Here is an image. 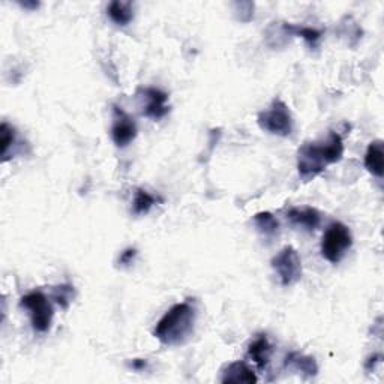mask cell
I'll list each match as a JSON object with an SVG mask.
<instances>
[{
  "label": "cell",
  "mask_w": 384,
  "mask_h": 384,
  "mask_svg": "<svg viewBox=\"0 0 384 384\" xmlns=\"http://www.w3.org/2000/svg\"><path fill=\"white\" fill-rule=\"evenodd\" d=\"M344 157V141L338 133H331L324 141L305 143L298 152V170L303 180H312L327 166L336 164Z\"/></svg>",
  "instance_id": "1"
},
{
  "label": "cell",
  "mask_w": 384,
  "mask_h": 384,
  "mask_svg": "<svg viewBox=\"0 0 384 384\" xmlns=\"http://www.w3.org/2000/svg\"><path fill=\"white\" fill-rule=\"evenodd\" d=\"M197 310L191 302L173 305L153 329V336L164 345H182L194 333Z\"/></svg>",
  "instance_id": "2"
},
{
  "label": "cell",
  "mask_w": 384,
  "mask_h": 384,
  "mask_svg": "<svg viewBox=\"0 0 384 384\" xmlns=\"http://www.w3.org/2000/svg\"><path fill=\"white\" fill-rule=\"evenodd\" d=\"M351 246H353V234L345 224L335 221L327 227L322 240V256L329 263L332 265L341 263Z\"/></svg>",
  "instance_id": "3"
},
{
  "label": "cell",
  "mask_w": 384,
  "mask_h": 384,
  "mask_svg": "<svg viewBox=\"0 0 384 384\" xmlns=\"http://www.w3.org/2000/svg\"><path fill=\"white\" fill-rule=\"evenodd\" d=\"M257 120L263 131L278 137L291 135L294 128V120L290 108L279 98L273 100L266 110H263Z\"/></svg>",
  "instance_id": "4"
},
{
  "label": "cell",
  "mask_w": 384,
  "mask_h": 384,
  "mask_svg": "<svg viewBox=\"0 0 384 384\" xmlns=\"http://www.w3.org/2000/svg\"><path fill=\"white\" fill-rule=\"evenodd\" d=\"M20 306L29 311L34 331L38 333H47L53 323V305L46 294L39 290L25 294L20 300Z\"/></svg>",
  "instance_id": "5"
},
{
  "label": "cell",
  "mask_w": 384,
  "mask_h": 384,
  "mask_svg": "<svg viewBox=\"0 0 384 384\" xmlns=\"http://www.w3.org/2000/svg\"><path fill=\"white\" fill-rule=\"evenodd\" d=\"M272 267L284 287H291V285H296L302 279V260L299 252L293 246L282 248L272 258Z\"/></svg>",
  "instance_id": "6"
},
{
  "label": "cell",
  "mask_w": 384,
  "mask_h": 384,
  "mask_svg": "<svg viewBox=\"0 0 384 384\" xmlns=\"http://www.w3.org/2000/svg\"><path fill=\"white\" fill-rule=\"evenodd\" d=\"M137 137V125L133 116H129L125 110L113 107V125L112 138L117 147H126Z\"/></svg>",
  "instance_id": "7"
},
{
  "label": "cell",
  "mask_w": 384,
  "mask_h": 384,
  "mask_svg": "<svg viewBox=\"0 0 384 384\" xmlns=\"http://www.w3.org/2000/svg\"><path fill=\"white\" fill-rule=\"evenodd\" d=\"M143 101L146 104L143 105V114L152 120H161L166 117L170 112L168 105V95L162 92L157 87H145V89L138 91Z\"/></svg>",
  "instance_id": "8"
},
{
  "label": "cell",
  "mask_w": 384,
  "mask_h": 384,
  "mask_svg": "<svg viewBox=\"0 0 384 384\" xmlns=\"http://www.w3.org/2000/svg\"><path fill=\"white\" fill-rule=\"evenodd\" d=\"M289 221L306 232H315L322 224V215L315 207H293L287 212Z\"/></svg>",
  "instance_id": "9"
},
{
  "label": "cell",
  "mask_w": 384,
  "mask_h": 384,
  "mask_svg": "<svg viewBox=\"0 0 384 384\" xmlns=\"http://www.w3.org/2000/svg\"><path fill=\"white\" fill-rule=\"evenodd\" d=\"M221 381L224 384H254L258 381L256 372L252 371L245 362H233L224 368L223 371V377Z\"/></svg>",
  "instance_id": "10"
},
{
  "label": "cell",
  "mask_w": 384,
  "mask_h": 384,
  "mask_svg": "<svg viewBox=\"0 0 384 384\" xmlns=\"http://www.w3.org/2000/svg\"><path fill=\"white\" fill-rule=\"evenodd\" d=\"M272 344L266 335H258L248 345V357L254 362L258 369H266L272 357Z\"/></svg>",
  "instance_id": "11"
},
{
  "label": "cell",
  "mask_w": 384,
  "mask_h": 384,
  "mask_svg": "<svg viewBox=\"0 0 384 384\" xmlns=\"http://www.w3.org/2000/svg\"><path fill=\"white\" fill-rule=\"evenodd\" d=\"M383 157H384L383 140L371 141L365 153V168L378 179L383 178V173H384Z\"/></svg>",
  "instance_id": "12"
},
{
  "label": "cell",
  "mask_w": 384,
  "mask_h": 384,
  "mask_svg": "<svg viewBox=\"0 0 384 384\" xmlns=\"http://www.w3.org/2000/svg\"><path fill=\"white\" fill-rule=\"evenodd\" d=\"M285 366L299 372L305 377H315L318 374V365L315 359L303 353H298V351H293V353L285 357Z\"/></svg>",
  "instance_id": "13"
},
{
  "label": "cell",
  "mask_w": 384,
  "mask_h": 384,
  "mask_svg": "<svg viewBox=\"0 0 384 384\" xmlns=\"http://www.w3.org/2000/svg\"><path fill=\"white\" fill-rule=\"evenodd\" d=\"M107 15L117 26H128L134 20V9L129 2L114 0L107 8Z\"/></svg>",
  "instance_id": "14"
},
{
  "label": "cell",
  "mask_w": 384,
  "mask_h": 384,
  "mask_svg": "<svg viewBox=\"0 0 384 384\" xmlns=\"http://www.w3.org/2000/svg\"><path fill=\"white\" fill-rule=\"evenodd\" d=\"M159 201H162L158 197L150 194L149 191L138 188L134 194L133 201V213L134 215H147L153 206H157Z\"/></svg>",
  "instance_id": "15"
},
{
  "label": "cell",
  "mask_w": 384,
  "mask_h": 384,
  "mask_svg": "<svg viewBox=\"0 0 384 384\" xmlns=\"http://www.w3.org/2000/svg\"><path fill=\"white\" fill-rule=\"evenodd\" d=\"M282 27L285 30V34L289 37H300L306 41V44H310L311 47H315L317 42L320 41L322 38V32L314 27H308V26H294L291 23H282Z\"/></svg>",
  "instance_id": "16"
},
{
  "label": "cell",
  "mask_w": 384,
  "mask_h": 384,
  "mask_svg": "<svg viewBox=\"0 0 384 384\" xmlns=\"http://www.w3.org/2000/svg\"><path fill=\"white\" fill-rule=\"evenodd\" d=\"M254 225L261 234L267 237L277 236L279 232V223L278 219L273 216L270 212H258L254 215Z\"/></svg>",
  "instance_id": "17"
},
{
  "label": "cell",
  "mask_w": 384,
  "mask_h": 384,
  "mask_svg": "<svg viewBox=\"0 0 384 384\" xmlns=\"http://www.w3.org/2000/svg\"><path fill=\"white\" fill-rule=\"evenodd\" d=\"M15 138H17L15 128L11 126L6 122H4L2 126H0V152H2V161L4 162L8 161L9 149L14 146Z\"/></svg>",
  "instance_id": "18"
},
{
  "label": "cell",
  "mask_w": 384,
  "mask_h": 384,
  "mask_svg": "<svg viewBox=\"0 0 384 384\" xmlns=\"http://www.w3.org/2000/svg\"><path fill=\"white\" fill-rule=\"evenodd\" d=\"M53 300L56 302L60 308L67 310L69 303L72 302L74 299V287L72 285H68V284H63V285H58V287L53 289Z\"/></svg>",
  "instance_id": "19"
},
{
  "label": "cell",
  "mask_w": 384,
  "mask_h": 384,
  "mask_svg": "<svg viewBox=\"0 0 384 384\" xmlns=\"http://www.w3.org/2000/svg\"><path fill=\"white\" fill-rule=\"evenodd\" d=\"M135 257H137V249H134V248H128V249H125V251L122 252V254H120L119 263H120V265H122V266H129V265H133V261H134Z\"/></svg>",
  "instance_id": "20"
},
{
  "label": "cell",
  "mask_w": 384,
  "mask_h": 384,
  "mask_svg": "<svg viewBox=\"0 0 384 384\" xmlns=\"http://www.w3.org/2000/svg\"><path fill=\"white\" fill-rule=\"evenodd\" d=\"M131 368H133L134 371H145L147 368V362L143 359H135L131 362Z\"/></svg>",
  "instance_id": "21"
},
{
  "label": "cell",
  "mask_w": 384,
  "mask_h": 384,
  "mask_svg": "<svg viewBox=\"0 0 384 384\" xmlns=\"http://www.w3.org/2000/svg\"><path fill=\"white\" fill-rule=\"evenodd\" d=\"M21 6L27 8V9H37L39 6V4L38 2H23L21 4Z\"/></svg>",
  "instance_id": "22"
}]
</instances>
